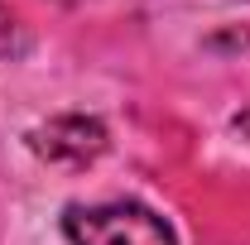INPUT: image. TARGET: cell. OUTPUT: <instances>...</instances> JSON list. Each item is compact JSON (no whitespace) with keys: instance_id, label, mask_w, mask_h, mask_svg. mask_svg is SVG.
<instances>
[{"instance_id":"cell-1","label":"cell","mask_w":250,"mask_h":245,"mask_svg":"<svg viewBox=\"0 0 250 245\" xmlns=\"http://www.w3.org/2000/svg\"><path fill=\"white\" fill-rule=\"evenodd\" d=\"M62 231L72 245H178L173 226L140 202H101V207H67Z\"/></svg>"},{"instance_id":"cell-2","label":"cell","mask_w":250,"mask_h":245,"mask_svg":"<svg viewBox=\"0 0 250 245\" xmlns=\"http://www.w3.org/2000/svg\"><path fill=\"white\" fill-rule=\"evenodd\" d=\"M106 125L96 116H53L48 125L29 130V149L43 163H62V168H87L92 159L106 154Z\"/></svg>"},{"instance_id":"cell-3","label":"cell","mask_w":250,"mask_h":245,"mask_svg":"<svg viewBox=\"0 0 250 245\" xmlns=\"http://www.w3.org/2000/svg\"><path fill=\"white\" fill-rule=\"evenodd\" d=\"M20 48V34H15V20H10V10L0 5V53H15Z\"/></svg>"},{"instance_id":"cell-4","label":"cell","mask_w":250,"mask_h":245,"mask_svg":"<svg viewBox=\"0 0 250 245\" xmlns=\"http://www.w3.org/2000/svg\"><path fill=\"white\" fill-rule=\"evenodd\" d=\"M236 135L250 140V106H246V111H236Z\"/></svg>"}]
</instances>
